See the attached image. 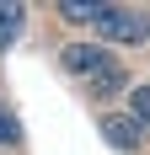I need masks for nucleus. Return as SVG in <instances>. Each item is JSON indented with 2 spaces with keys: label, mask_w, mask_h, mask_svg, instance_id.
<instances>
[{
  "label": "nucleus",
  "mask_w": 150,
  "mask_h": 155,
  "mask_svg": "<svg viewBox=\"0 0 150 155\" xmlns=\"http://www.w3.org/2000/svg\"><path fill=\"white\" fill-rule=\"evenodd\" d=\"M118 86H123V70H118V64H113V70H102V75L91 80V96H113V91H118Z\"/></svg>",
  "instance_id": "39448f33"
},
{
  "label": "nucleus",
  "mask_w": 150,
  "mask_h": 155,
  "mask_svg": "<svg viewBox=\"0 0 150 155\" xmlns=\"http://www.w3.org/2000/svg\"><path fill=\"white\" fill-rule=\"evenodd\" d=\"M59 16L80 27V21H91V16H97V5H75V0H64V5H59Z\"/></svg>",
  "instance_id": "0eeeda50"
},
{
  "label": "nucleus",
  "mask_w": 150,
  "mask_h": 155,
  "mask_svg": "<svg viewBox=\"0 0 150 155\" xmlns=\"http://www.w3.org/2000/svg\"><path fill=\"white\" fill-rule=\"evenodd\" d=\"M22 16H27V11H22L16 0H11V5H0V54L16 43V32H22Z\"/></svg>",
  "instance_id": "20e7f679"
},
{
  "label": "nucleus",
  "mask_w": 150,
  "mask_h": 155,
  "mask_svg": "<svg viewBox=\"0 0 150 155\" xmlns=\"http://www.w3.org/2000/svg\"><path fill=\"white\" fill-rule=\"evenodd\" d=\"M59 59H64V70H70V75H86V80H97L102 70H113V64H118L107 48H91V43H70Z\"/></svg>",
  "instance_id": "f03ea898"
},
{
  "label": "nucleus",
  "mask_w": 150,
  "mask_h": 155,
  "mask_svg": "<svg viewBox=\"0 0 150 155\" xmlns=\"http://www.w3.org/2000/svg\"><path fill=\"white\" fill-rule=\"evenodd\" d=\"M129 107H134V123H139V128H150V86H134Z\"/></svg>",
  "instance_id": "423d86ee"
},
{
  "label": "nucleus",
  "mask_w": 150,
  "mask_h": 155,
  "mask_svg": "<svg viewBox=\"0 0 150 155\" xmlns=\"http://www.w3.org/2000/svg\"><path fill=\"white\" fill-rule=\"evenodd\" d=\"M102 139L118 144V150H139V123L123 118V112H107V118H102Z\"/></svg>",
  "instance_id": "7ed1b4c3"
},
{
  "label": "nucleus",
  "mask_w": 150,
  "mask_h": 155,
  "mask_svg": "<svg viewBox=\"0 0 150 155\" xmlns=\"http://www.w3.org/2000/svg\"><path fill=\"white\" fill-rule=\"evenodd\" d=\"M16 139H22V128H16V118H11V112L0 107V144H16Z\"/></svg>",
  "instance_id": "6e6552de"
},
{
  "label": "nucleus",
  "mask_w": 150,
  "mask_h": 155,
  "mask_svg": "<svg viewBox=\"0 0 150 155\" xmlns=\"http://www.w3.org/2000/svg\"><path fill=\"white\" fill-rule=\"evenodd\" d=\"M91 27L102 32L107 43H145V38H150V21L139 11H129V5H97Z\"/></svg>",
  "instance_id": "f257e3e1"
}]
</instances>
